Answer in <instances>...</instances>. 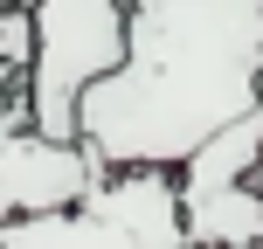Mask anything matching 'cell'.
Segmentation results:
<instances>
[{"label":"cell","instance_id":"cell-4","mask_svg":"<svg viewBox=\"0 0 263 249\" xmlns=\"http://www.w3.org/2000/svg\"><path fill=\"white\" fill-rule=\"evenodd\" d=\"M187 242H263V104L180 159Z\"/></svg>","mask_w":263,"mask_h":249},{"label":"cell","instance_id":"cell-6","mask_svg":"<svg viewBox=\"0 0 263 249\" xmlns=\"http://www.w3.org/2000/svg\"><path fill=\"white\" fill-rule=\"evenodd\" d=\"M21 7H35V0H21Z\"/></svg>","mask_w":263,"mask_h":249},{"label":"cell","instance_id":"cell-5","mask_svg":"<svg viewBox=\"0 0 263 249\" xmlns=\"http://www.w3.org/2000/svg\"><path fill=\"white\" fill-rule=\"evenodd\" d=\"M90 180H97V159L83 152V139H49L28 111V90L0 97V222L63 208Z\"/></svg>","mask_w":263,"mask_h":249},{"label":"cell","instance_id":"cell-2","mask_svg":"<svg viewBox=\"0 0 263 249\" xmlns=\"http://www.w3.org/2000/svg\"><path fill=\"white\" fill-rule=\"evenodd\" d=\"M7 249H173L187 242L173 166H97L77 201L0 222Z\"/></svg>","mask_w":263,"mask_h":249},{"label":"cell","instance_id":"cell-1","mask_svg":"<svg viewBox=\"0 0 263 249\" xmlns=\"http://www.w3.org/2000/svg\"><path fill=\"white\" fill-rule=\"evenodd\" d=\"M263 104V0H132L125 55L77 97L97 166H180Z\"/></svg>","mask_w":263,"mask_h":249},{"label":"cell","instance_id":"cell-3","mask_svg":"<svg viewBox=\"0 0 263 249\" xmlns=\"http://www.w3.org/2000/svg\"><path fill=\"white\" fill-rule=\"evenodd\" d=\"M132 0H35V55H28V111L49 139H77V97L125 55Z\"/></svg>","mask_w":263,"mask_h":249}]
</instances>
